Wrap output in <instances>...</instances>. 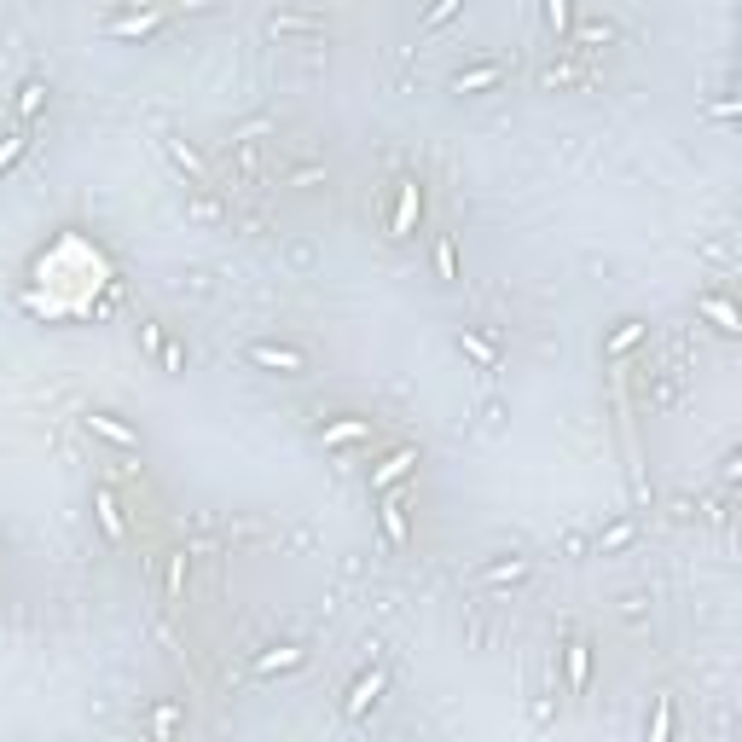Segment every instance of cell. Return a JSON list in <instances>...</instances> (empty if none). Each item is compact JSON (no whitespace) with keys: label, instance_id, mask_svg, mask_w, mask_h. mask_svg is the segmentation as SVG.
<instances>
[{"label":"cell","instance_id":"6da1fadb","mask_svg":"<svg viewBox=\"0 0 742 742\" xmlns=\"http://www.w3.org/2000/svg\"><path fill=\"white\" fill-rule=\"evenodd\" d=\"M244 360H249V366H261V371H302L308 366V354L302 349H284V342H249Z\"/></svg>","mask_w":742,"mask_h":742},{"label":"cell","instance_id":"7a4b0ae2","mask_svg":"<svg viewBox=\"0 0 742 742\" xmlns=\"http://www.w3.org/2000/svg\"><path fill=\"white\" fill-rule=\"evenodd\" d=\"M383 685H389V667H371V673L349 690V702H342V719H366V714H371V702L383 696Z\"/></svg>","mask_w":742,"mask_h":742},{"label":"cell","instance_id":"3957f363","mask_svg":"<svg viewBox=\"0 0 742 742\" xmlns=\"http://www.w3.org/2000/svg\"><path fill=\"white\" fill-rule=\"evenodd\" d=\"M418 209H423V192H418V180H401V203H394V220H389V232H394V239H412V227H418Z\"/></svg>","mask_w":742,"mask_h":742},{"label":"cell","instance_id":"277c9868","mask_svg":"<svg viewBox=\"0 0 742 742\" xmlns=\"http://www.w3.org/2000/svg\"><path fill=\"white\" fill-rule=\"evenodd\" d=\"M87 430H93V435H105L110 447H139V435L128 430V423H117L110 412H93V418H87Z\"/></svg>","mask_w":742,"mask_h":742},{"label":"cell","instance_id":"5b68a950","mask_svg":"<svg viewBox=\"0 0 742 742\" xmlns=\"http://www.w3.org/2000/svg\"><path fill=\"white\" fill-rule=\"evenodd\" d=\"M412 464H418V452H412V447L389 452V459H383V464L371 470V487H389V482H401V476H406V470H412Z\"/></svg>","mask_w":742,"mask_h":742},{"label":"cell","instance_id":"8992f818","mask_svg":"<svg viewBox=\"0 0 742 742\" xmlns=\"http://www.w3.org/2000/svg\"><path fill=\"white\" fill-rule=\"evenodd\" d=\"M504 76V65H476V70H459L452 76V93H482V87H493Z\"/></svg>","mask_w":742,"mask_h":742},{"label":"cell","instance_id":"52a82bcc","mask_svg":"<svg viewBox=\"0 0 742 742\" xmlns=\"http://www.w3.org/2000/svg\"><path fill=\"white\" fill-rule=\"evenodd\" d=\"M325 447H342V441H360V435H371V423L366 418H337V423H325Z\"/></svg>","mask_w":742,"mask_h":742},{"label":"cell","instance_id":"ba28073f","mask_svg":"<svg viewBox=\"0 0 742 742\" xmlns=\"http://www.w3.org/2000/svg\"><path fill=\"white\" fill-rule=\"evenodd\" d=\"M290 667H302V650L296 644H284V650H267V656H256V673L267 678V673H290Z\"/></svg>","mask_w":742,"mask_h":742},{"label":"cell","instance_id":"9c48e42d","mask_svg":"<svg viewBox=\"0 0 742 742\" xmlns=\"http://www.w3.org/2000/svg\"><path fill=\"white\" fill-rule=\"evenodd\" d=\"M157 24H163L157 12H139V18H117V24H105V36H122V41H134V36H151Z\"/></svg>","mask_w":742,"mask_h":742},{"label":"cell","instance_id":"30bf717a","mask_svg":"<svg viewBox=\"0 0 742 742\" xmlns=\"http://www.w3.org/2000/svg\"><path fill=\"white\" fill-rule=\"evenodd\" d=\"M93 511H99V523H105L110 540H122V511H117V499H110V487H99V493H93Z\"/></svg>","mask_w":742,"mask_h":742},{"label":"cell","instance_id":"8fae6325","mask_svg":"<svg viewBox=\"0 0 742 742\" xmlns=\"http://www.w3.org/2000/svg\"><path fill=\"white\" fill-rule=\"evenodd\" d=\"M383 534H389V545H406V499L383 504Z\"/></svg>","mask_w":742,"mask_h":742},{"label":"cell","instance_id":"7c38bea8","mask_svg":"<svg viewBox=\"0 0 742 742\" xmlns=\"http://www.w3.org/2000/svg\"><path fill=\"white\" fill-rule=\"evenodd\" d=\"M523 574H528V563H523V557H511V563H487V568H482L487 586H504V580H523Z\"/></svg>","mask_w":742,"mask_h":742},{"label":"cell","instance_id":"4fadbf2b","mask_svg":"<svg viewBox=\"0 0 742 742\" xmlns=\"http://www.w3.org/2000/svg\"><path fill=\"white\" fill-rule=\"evenodd\" d=\"M702 313H707V320H714L719 330H737V308L725 302V296H702Z\"/></svg>","mask_w":742,"mask_h":742},{"label":"cell","instance_id":"5bb4252c","mask_svg":"<svg viewBox=\"0 0 742 742\" xmlns=\"http://www.w3.org/2000/svg\"><path fill=\"white\" fill-rule=\"evenodd\" d=\"M459 349H464V354H476V360H482V366H487V371H493V366H499V354H493V342H482V337H476V330H459Z\"/></svg>","mask_w":742,"mask_h":742},{"label":"cell","instance_id":"9a60e30c","mask_svg":"<svg viewBox=\"0 0 742 742\" xmlns=\"http://www.w3.org/2000/svg\"><path fill=\"white\" fill-rule=\"evenodd\" d=\"M41 105H46V82H24L18 87V117H36Z\"/></svg>","mask_w":742,"mask_h":742},{"label":"cell","instance_id":"2e32d148","mask_svg":"<svg viewBox=\"0 0 742 742\" xmlns=\"http://www.w3.org/2000/svg\"><path fill=\"white\" fill-rule=\"evenodd\" d=\"M568 685H574V690L586 685V644H580V638L568 644Z\"/></svg>","mask_w":742,"mask_h":742},{"label":"cell","instance_id":"e0dca14e","mask_svg":"<svg viewBox=\"0 0 742 742\" xmlns=\"http://www.w3.org/2000/svg\"><path fill=\"white\" fill-rule=\"evenodd\" d=\"M568 18H574V0H545V24L557 29V36L568 29Z\"/></svg>","mask_w":742,"mask_h":742},{"label":"cell","instance_id":"ac0fdd59","mask_svg":"<svg viewBox=\"0 0 742 742\" xmlns=\"http://www.w3.org/2000/svg\"><path fill=\"white\" fill-rule=\"evenodd\" d=\"M638 337H644V325H638V320H626V325H621V330L609 337V354H626V349H633Z\"/></svg>","mask_w":742,"mask_h":742},{"label":"cell","instance_id":"d6986e66","mask_svg":"<svg viewBox=\"0 0 742 742\" xmlns=\"http://www.w3.org/2000/svg\"><path fill=\"white\" fill-rule=\"evenodd\" d=\"M633 534H638V523H615V528L604 534V540H597V551H621L626 540H633Z\"/></svg>","mask_w":742,"mask_h":742},{"label":"cell","instance_id":"ffe728a7","mask_svg":"<svg viewBox=\"0 0 742 742\" xmlns=\"http://www.w3.org/2000/svg\"><path fill=\"white\" fill-rule=\"evenodd\" d=\"M24 146H29L24 134H6V139H0V175H6V168H12V163L24 157Z\"/></svg>","mask_w":742,"mask_h":742},{"label":"cell","instance_id":"44dd1931","mask_svg":"<svg viewBox=\"0 0 742 742\" xmlns=\"http://www.w3.org/2000/svg\"><path fill=\"white\" fill-rule=\"evenodd\" d=\"M615 41V24H580V46H609Z\"/></svg>","mask_w":742,"mask_h":742},{"label":"cell","instance_id":"7402d4cb","mask_svg":"<svg viewBox=\"0 0 742 742\" xmlns=\"http://www.w3.org/2000/svg\"><path fill=\"white\" fill-rule=\"evenodd\" d=\"M459 6H464V0H435V6H430V18H423V29H441V24H447Z\"/></svg>","mask_w":742,"mask_h":742},{"label":"cell","instance_id":"603a6c76","mask_svg":"<svg viewBox=\"0 0 742 742\" xmlns=\"http://www.w3.org/2000/svg\"><path fill=\"white\" fill-rule=\"evenodd\" d=\"M435 267H441V279H459V261H452V239H441V244H435Z\"/></svg>","mask_w":742,"mask_h":742},{"label":"cell","instance_id":"cb8c5ba5","mask_svg":"<svg viewBox=\"0 0 742 742\" xmlns=\"http://www.w3.org/2000/svg\"><path fill=\"white\" fill-rule=\"evenodd\" d=\"M163 366H168V371L186 366V349H180V342H163Z\"/></svg>","mask_w":742,"mask_h":742}]
</instances>
